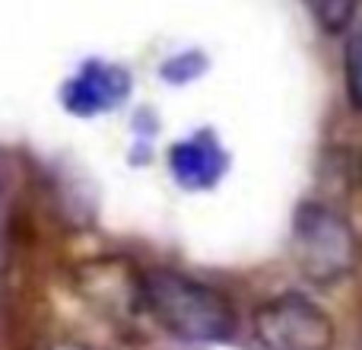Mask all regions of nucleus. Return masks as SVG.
Returning <instances> with one entry per match:
<instances>
[{
  "instance_id": "f257e3e1",
  "label": "nucleus",
  "mask_w": 362,
  "mask_h": 350,
  "mask_svg": "<svg viewBox=\"0 0 362 350\" xmlns=\"http://www.w3.org/2000/svg\"><path fill=\"white\" fill-rule=\"evenodd\" d=\"M146 303L159 328L187 344L226 341L235 332V309L223 293L169 268L144 271Z\"/></svg>"
},
{
  "instance_id": "f03ea898",
  "label": "nucleus",
  "mask_w": 362,
  "mask_h": 350,
  "mask_svg": "<svg viewBox=\"0 0 362 350\" xmlns=\"http://www.w3.org/2000/svg\"><path fill=\"white\" fill-rule=\"evenodd\" d=\"M289 252L302 277L312 283H340L362 264L356 226L325 204H302L293 217Z\"/></svg>"
},
{
  "instance_id": "7ed1b4c3",
  "label": "nucleus",
  "mask_w": 362,
  "mask_h": 350,
  "mask_svg": "<svg viewBox=\"0 0 362 350\" xmlns=\"http://www.w3.org/2000/svg\"><path fill=\"white\" fill-rule=\"evenodd\" d=\"M76 296L124 338H144L153 322L144 271L127 258H93L74 271Z\"/></svg>"
},
{
  "instance_id": "20e7f679",
  "label": "nucleus",
  "mask_w": 362,
  "mask_h": 350,
  "mask_svg": "<svg viewBox=\"0 0 362 350\" xmlns=\"http://www.w3.org/2000/svg\"><path fill=\"white\" fill-rule=\"evenodd\" d=\"M255 334L264 350H334V322L302 293H283L255 312Z\"/></svg>"
},
{
  "instance_id": "39448f33",
  "label": "nucleus",
  "mask_w": 362,
  "mask_h": 350,
  "mask_svg": "<svg viewBox=\"0 0 362 350\" xmlns=\"http://www.w3.org/2000/svg\"><path fill=\"white\" fill-rule=\"evenodd\" d=\"M131 93V74L118 64L86 61L61 89V102L74 115H99L121 106Z\"/></svg>"
},
{
  "instance_id": "423d86ee",
  "label": "nucleus",
  "mask_w": 362,
  "mask_h": 350,
  "mask_svg": "<svg viewBox=\"0 0 362 350\" xmlns=\"http://www.w3.org/2000/svg\"><path fill=\"white\" fill-rule=\"evenodd\" d=\"M226 166V150L219 147V140L213 137L210 131H200L187 140H178L169 150V169L172 179L178 185L191 188V191H200V188H213L219 179H223Z\"/></svg>"
},
{
  "instance_id": "0eeeda50",
  "label": "nucleus",
  "mask_w": 362,
  "mask_h": 350,
  "mask_svg": "<svg viewBox=\"0 0 362 350\" xmlns=\"http://www.w3.org/2000/svg\"><path fill=\"white\" fill-rule=\"evenodd\" d=\"M305 6L321 32L340 35V32L353 23V16H356L359 0H305Z\"/></svg>"
},
{
  "instance_id": "6e6552de",
  "label": "nucleus",
  "mask_w": 362,
  "mask_h": 350,
  "mask_svg": "<svg viewBox=\"0 0 362 350\" xmlns=\"http://www.w3.org/2000/svg\"><path fill=\"white\" fill-rule=\"evenodd\" d=\"M344 77H346V96H350L353 108L362 112V32L350 35V42H346Z\"/></svg>"
},
{
  "instance_id": "1a4fd4ad",
  "label": "nucleus",
  "mask_w": 362,
  "mask_h": 350,
  "mask_svg": "<svg viewBox=\"0 0 362 350\" xmlns=\"http://www.w3.org/2000/svg\"><path fill=\"white\" fill-rule=\"evenodd\" d=\"M206 70V57L197 55V51H187L181 57H172V61L163 64V77L169 83H187L194 77H200Z\"/></svg>"
},
{
  "instance_id": "9d476101",
  "label": "nucleus",
  "mask_w": 362,
  "mask_h": 350,
  "mask_svg": "<svg viewBox=\"0 0 362 350\" xmlns=\"http://www.w3.org/2000/svg\"><path fill=\"white\" fill-rule=\"evenodd\" d=\"M51 350H93V347H86V344H74V341H64V344H54Z\"/></svg>"
}]
</instances>
